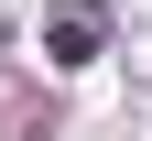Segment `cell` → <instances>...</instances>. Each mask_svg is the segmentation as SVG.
I'll return each mask as SVG.
<instances>
[{"label": "cell", "mask_w": 152, "mask_h": 141, "mask_svg": "<svg viewBox=\"0 0 152 141\" xmlns=\"http://www.w3.org/2000/svg\"><path fill=\"white\" fill-rule=\"evenodd\" d=\"M109 54V0H44V65H98Z\"/></svg>", "instance_id": "cell-1"}]
</instances>
